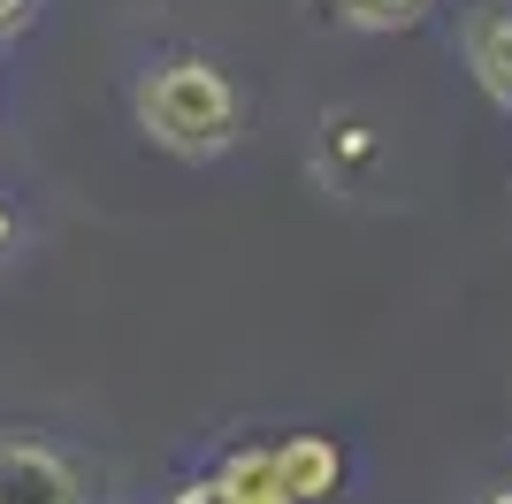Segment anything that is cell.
Wrapping results in <instances>:
<instances>
[{
  "mask_svg": "<svg viewBox=\"0 0 512 504\" xmlns=\"http://www.w3.org/2000/svg\"><path fill=\"white\" fill-rule=\"evenodd\" d=\"M138 123H146L153 146L184 153V161H207V153H222L237 138V84L214 62H169L138 92Z\"/></svg>",
  "mask_w": 512,
  "mask_h": 504,
  "instance_id": "6da1fadb",
  "label": "cell"
},
{
  "mask_svg": "<svg viewBox=\"0 0 512 504\" xmlns=\"http://www.w3.org/2000/svg\"><path fill=\"white\" fill-rule=\"evenodd\" d=\"M0 504H85V497H77V474L46 443L0 436Z\"/></svg>",
  "mask_w": 512,
  "mask_h": 504,
  "instance_id": "7a4b0ae2",
  "label": "cell"
},
{
  "mask_svg": "<svg viewBox=\"0 0 512 504\" xmlns=\"http://www.w3.org/2000/svg\"><path fill=\"white\" fill-rule=\"evenodd\" d=\"M276 474H283V497L291 504H321L329 489H337L344 459H337L329 436H291V443H276Z\"/></svg>",
  "mask_w": 512,
  "mask_h": 504,
  "instance_id": "3957f363",
  "label": "cell"
},
{
  "mask_svg": "<svg viewBox=\"0 0 512 504\" xmlns=\"http://www.w3.org/2000/svg\"><path fill=\"white\" fill-rule=\"evenodd\" d=\"M467 62H474V77H482V92H490L497 107H512V16H474Z\"/></svg>",
  "mask_w": 512,
  "mask_h": 504,
  "instance_id": "277c9868",
  "label": "cell"
},
{
  "mask_svg": "<svg viewBox=\"0 0 512 504\" xmlns=\"http://www.w3.org/2000/svg\"><path fill=\"white\" fill-rule=\"evenodd\" d=\"M214 482L230 489L237 504H291L283 497V474H276V451H230Z\"/></svg>",
  "mask_w": 512,
  "mask_h": 504,
  "instance_id": "5b68a950",
  "label": "cell"
},
{
  "mask_svg": "<svg viewBox=\"0 0 512 504\" xmlns=\"http://www.w3.org/2000/svg\"><path fill=\"white\" fill-rule=\"evenodd\" d=\"M352 31H398V23H413L428 8V0H329Z\"/></svg>",
  "mask_w": 512,
  "mask_h": 504,
  "instance_id": "8992f818",
  "label": "cell"
},
{
  "mask_svg": "<svg viewBox=\"0 0 512 504\" xmlns=\"http://www.w3.org/2000/svg\"><path fill=\"white\" fill-rule=\"evenodd\" d=\"M169 504H237V497H230L222 482H184V489H176Z\"/></svg>",
  "mask_w": 512,
  "mask_h": 504,
  "instance_id": "52a82bcc",
  "label": "cell"
},
{
  "mask_svg": "<svg viewBox=\"0 0 512 504\" xmlns=\"http://www.w3.org/2000/svg\"><path fill=\"white\" fill-rule=\"evenodd\" d=\"M31 8H39V0H0V46H8L23 23H31Z\"/></svg>",
  "mask_w": 512,
  "mask_h": 504,
  "instance_id": "ba28073f",
  "label": "cell"
},
{
  "mask_svg": "<svg viewBox=\"0 0 512 504\" xmlns=\"http://www.w3.org/2000/svg\"><path fill=\"white\" fill-rule=\"evenodd\" d=\"M0 252H8V207H0Z\"/></svg>",
  "mask_w": 512,
  "mask_h": 504,
  "instance_id": "9c48e42d",
  "label": "cell"
},
{
  "mask_svg": "<svg viewBox=\"0 0 512 504\" xmlns=\"http://www.w3.org/2000/svg\"><path fill=\"white\" fill-rule=\"evenodd\" d=\"M490 504H512V489H497V497H490Z\"/></svg>",
  "mask_w": 512,
  "mask_h": 504,
  "instance_id": "30bf717a",
  "label": "cell"
}]
</instances>
